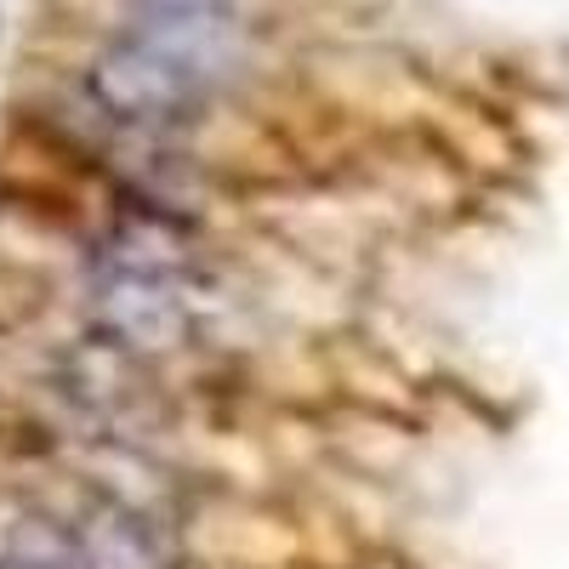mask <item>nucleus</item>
I'll use <instances>...</instances> for the list:
<instances>
[{
  "label": "nucleus",
  "instance_id": "obj_1",
  "mask_svg": "<svg viewBox=\"0 0 569 569\" xmlns=\"http://www.w3.org/2000/svg\"><path fill=\"white\" fill-rule=\"evenodd\" d=\"M233 63H240V40L228 7H137L126 34L91 58L86 91L109 120L171 126L194 120Z\"/></svg>",
  "mask_w": 569,
  "mask_h": 569
},
{
  "label": "nucleus",
  "instance_id": "obj_2",
  "mask_svg": "<svg viewBox=\"0 0 569 569\" xmlns=\"http://www.w3.org/2000/svg\"><path fill=\"white\" fill-rule=\"evenodd\" d=\"M91 330L126 353H160L188 342L200 313V251L166 211L120 217L86 262Z\"/></svg>",
  "mask_w": 569,
  "mask_h": 569
},
{
  "label": "nucleus",
  "instance_id": "obj_3",
  "mask_svg": "<svg viewBox=\"0 0 569 569\" xmlns=\"http://www.w3.org/2000/svg\"><path fill=\"white\" fill-rule=\"evenodd\" d=\"M58 382H63L69 405L86 421H98L114 445H137L154 427V416H160V399H154L149 370H142V353H126V348H114L103 337L80 342L63 359Z\"/></svg>",
  "mask_w": 569,
  "mask_h": 569
},
{
  "label": "nucleus",
  "instance_id": "obj_4",
  "mask_svg": "<svg viewBox=\"0 0 569 569\" xmlns=\"http://www.w3.org/2000/svg\"><path fill=\"white\" fill-rule=\"evenodd\" d=\"M63 525L74 536L80 569H182L177 547L166 536V518L137 512V507H126L103 490L80 496V507Z\"/></svg>",
  "mask_w": 569,
  "mask_h": 569
},
{
  "label": "nucleus",
  "instance_id": "obj_5",
  "mask_svg": "<svg viewBox=\"0 0 569 569\" xmlns=\"http://www.w3.org/2000/svg\"><path fill=\"white\" fill-rule=\"evenodd\" d=\"M0 569H23V563H7V558H0Z\"/></svg>",
  "mask_w": 569,
  "mask_h": 569
}]
</instances>
